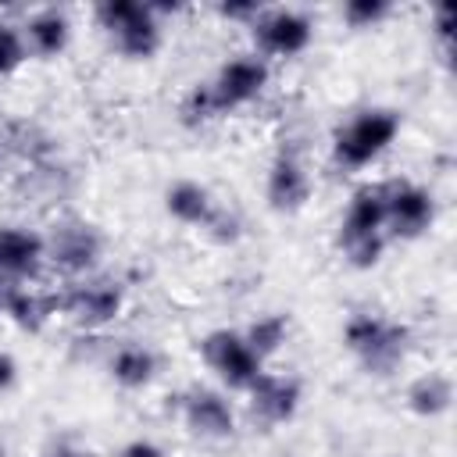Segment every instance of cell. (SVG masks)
Instances as JSON below:
<instances>
[{"instance_id":"cell-1","label":"cell","mask_w":457,"mask_h":457,"mask_svg":"<svg viewBox=\"0 0 457 457\" xmlns=\"http://www.w3.org/2000/svg\"><path fill=\"white\" fill-rule=\"evenodd\" d=\"M339 246L353 268H371L386 246V186H361L339 225Z\"/></svg>"},{"instance_id":"cell-2","label":"cell","mask_w":457,"mask_h":457,"mask_svg":"<svg viewBox=\"0 0 457 457\" xmlns=\"http://www.w3.org/2000/svg\"><path fill=\"white\" fill-rule=\"evenodd\" d=\"M343 343L368 375H389L407 357V328L382 314H353L343 328Z\"/></svg>"},{"instance_id":"cell-3","label":"cell","mask_w":457,"mask_h":457,"mask_svg":"<svg viewBox=\"0 0 457 457\" xmlns=\"http://www.w3.org/2000/svg\"><path fill=\"white\" fill-rule=\"evenodd\" d=\"M96 21L114 39L118 54H125L132 61H146L161 46V21H157V11L150 4L107 0L96 7Z\"/></svg>"},{"instance_id":"cell-4","label":"cell","mask_w":457,"mask_h":457,"mask_svg":"<svg viewBox=\"0 0 457 457\" xmlns=\"http://www.w3.org/2000/svg\"><path fill=\"white\" fill-rule=\"evenodd\" d=\"M400 132V114L389 107H368L357 118H350L339 132H336V161L343 168H364L371 164L382 150H389V143Z\"/></svg>"},{"instance_id":"cell-5","label":"cell","mask_w":457,"mask_h":457,"mask_svg":"<svg viewBox=\"0 0 457 457\" xmlns=\"http://www.w3.org/2000/svg\"><path fill=\"white\" fill-rule=\"evenodd\" d=\"M200 353L207 361V368L232 389H246L261 371H264V361L250 350V343L243 339V332H232V328H214L204 336L200 343Z\"/></svg>"},{"instance_id":"cell-6","label":"cell","mask_w":457,"mask_h":457,"mask_svg":"<svg viewBox=\"0 0 457 457\" xmlns=\"http://www.w3.org/2000/svg\"><path fill=\"white\" fill-rule=\"evenodd\" d=\"M211 86V96L218 104V114H228L250 100H257L268 86V64L261 57H232L218 68L214 82Z\"/></svg>"},{"instance_id":"cell-7","label":"cell","mask_w":457,"mask_h":457,"mask_svg":"<svg viewBox=\"0 0 457 457\" xmlns=\"http://www.w3.org/2000/svg\"><path fill=\"white\" fill-rule=\"evenodd\" d=\"M436 218V200L418 182L386 186V228L400 239H418Z\"/></svg>"},{"instance_id":"cell-8","label":"cell","mask_w":457,"mask_h":457,"mask_svg":"<svg viewBox=\"0 0 457 457\" xmlns=\"http://www.w3.org/2000/svg\"><path fill=\"white\" fill-rule=\"evenodd\" d=\"M250 29H253L257 46H261L264 54H275V57H293V54L307 50V43H311V36H314L311 18L300 14V11H289V7L261 11Z\"/></svg>"},{"instance_id":"cell-9","label":"cell","mask_w":457,"mask_h":457,"mask_svg":"<svg viewBox=\"0 0 457 457\" xmlns=\"http://www.w3.org/2000/svg\"><path fill=\"white\" fill-rule=\"evenodd\" d=\"M121 303H125V293L118 282H82L61 296V311L82 328L111 325L121 314Z\"/></svg>"},{"instance_id":"cell-10","label":"cell","mask_w":457,"mask_h":457,"mask_svg":"<svg viewBox=\"0 0 457 457\" xmlns=\"http://www.w3.org/2000/svg\"><path fill=\"white\" fill-rule=\"evenodd\" d=\"M46 257L68 271V275H82L96 264L100 257V236L93 225L86 221H64L54 228V236L46 239Z\"/></svg>"},{"instance_id":"cell-11","label":"cell","mask_w":457,"mask_h":457,"mask_svg":"<svg viewBox=\"0 0 457 457\" xmlns=\"http://www.w3.org/2000/svg\"><path fill=\"white\" fill-rule=\"evenodd\" d=\"M250 407L253 414L264 421V425H282L289 421L296 411H300V382L289 378V375H271V371H261L250 386Z\"/></svg>"},{"instance_id":"cell-12","label":"cell","mask_w":457,"mask_h":457,"mask_svg":"<svg viewBox=\"0 0 457 457\" xmlns=\"http://www.w3.org/2000/svg\"><path fill=\"white\" fill-rule=\"evenodd\" d=\"M43 257H46V239L39 232L21 228V225L0 228V278H11V282L32 278Z\"/></svg>"},{"instance_id":"cell-13","label":"cell","mask_w":457,"mask_h":457,"mask_svg":"<svg viewBox=\"0 0 457 457\" xmlns=\"http://www.w3.org/2000/svg\"><path fill=\"white\" fill-rule=\"evenodd\" d=\"M182 418H186L189 432L204 436V439H228L236 432V414H232L228 400L214 389H189L182 400Z\"/></svg>"},{"instance_id":"cell-14","label":"cell","mask_w":457,"mask_h":457,"mask_svg":"<svg viewBox=\"0 0 457 457\" xmlns=\"http://www.w3.org/2000/svg\"><path fill=\"white\" fill-rule=\"evenodd\" d=\"M311 196V179L303 171V164L293 154H278L268 168V204L278 214H293L307 204Z\"/></svg>"},{"instance_id":"cell-15","label":"cell","mask_w":457,"mask_h":457,"mask_svg":"<svg viewBox=\"0 0 457 457\" xmlns=\"http://www.w3.org/2000/svg\"><path fill=\"white\" fill-rule=\"evenodd\" d=\"M164 207H168V214H171L175 221H182V225H200V228H207L211 218L218 214V207H214L207 186H200V182H193V179L175 182V186L164 193Z\"/></svg>"},{"instance_id":"cell-16","label":"cell","mask_w":457,"mask_h":457,"mask_svg":"<svg viewBox=\"0 0 457 457\" xmlns=\"http://www.w3.org/2000/svg\"><path fill=\"white\" fill-rule=\"evenodd\" d=\"M25 36H29V43H32L36 54H43V57H57V54L68 46L71 25H68L64 11H57V7H43V11H36V14L29 18Z\"/></svg>"},{"instance_id":"cell-17","label":"cell","mask_w":457,"mask_h":457,"mask_svg":"<svg viewBox=\"0 0 457 457\" xmlns=\"http://www.w3.org/2000/svg\"><path fill=\"white\" fill-rule=\"evenodd\" d=\"M57 311H61V296H46V293H36L25 286H18L11 303H7V318L21 332H39L50 321V314H57Z\"/></svg>"},{"instance_id":"cell-18","label":"cell","mask_w":457,"mask_h":457,"mask_svg":"<svg viewBox=\"0 0 457 457\" xmlns=\"http://www.w3.org/2000/svg\"><path fill=\"white\" fill-rule=\"evenodd\" d=\"M450 400H453V382H450L446 375H439V371L421 375V378L411 382V389H407V407H411L414 414H421V418L443 414V411L450 407Z\"/></svg>"},{"instance_id":"cell-19","label":"cell","mask_w":457,"mask_h":457,"mask_svg":"<svg viewBox=\"0 0 457 457\" xmlns=\"http://www.w3.org/2000/svg\"><path fill=\"white\" fill-rule=\"evenodd\" d=\"M111 375L125 389H143L157 375V357L146 346H121L111 361Z\"/></svg>"},{"instance_id":"cell-20","label":"cell","mask_w":457,"mask_h":457,"mask_svg":"<svg viewBox=\"0 0 457 457\" xmlns=\"http://www.w3.org/2000/svg\"><path fill=\"white\" fill-rule=\"evenodd\" d=\"M286 336H289V321H286V314H261L246 332H243V339L250 343V350L264 361V357H271L282 343H286Z\"/></svg>"},{"instance_id":"cell-21","label":"cell","mask_w":457,"mask_h":457,"mask_svg":"<svg viewBox=\"0 0 457 457\" xmlns=\"http://www.w3.org/2000/svg\"><path fill=\"white\" fill-rule=\"evenodd\" d=\"M386 14H389L386 0H350V4H343V21L353 25V29H371Z\"/></svg>"},{"instance_id":"cell-22","label":"cell","mask_w":457,"mask_h":457,"mask_svg":"<svg viewBox=\"0 0 457 457\" xmlns=\"http://www.w3.org/2000/svg\"><path fill=\"white\" fill-rule=\"evenodd\" d=\"M211 118H218V104L211 96V86H193L186 104H182V121L186 125H204Z\"/></svg>"},{"instance_id":"cell-23","label":"cell","mask_w":457,"mask_h":457,"mask_svg":"<svg viewBox=\"0 0 457 457\" xmlns=\"http://www.w3.org/2000/svg\"><path fill=\"white\" fill-rule=\"evenodd\" d=\"M25 61V39L14 25L0 21V75H11L14 68H21Z\"/></svg>"},{"instance_id":"cell-24","label":"cell","mask_w":457,"mask_h":457,"mask_svg":"<svg viewBox=\"0 0 457 457\" xmlns=\"http://www.w3.org/2000/svg\"><path fill=\"white\" fill-rule=\"evenodd\" d=\"M264 7L261 4H218V14L221 18H228V21H246V25H253L257 21V14H261Z\"/></svg>"},{"instance_id":"cell-25","label":"cell","mask_w":457,"mask_h":457,"mask_svg":"<svg viewBox=\"0 0 457 457\" xmlns=\"http://www.w3.org/2000/svg\"><path fill=\"white\" fill-rule=\"evenodd\" d=\"M118 457H164V450L161 446H154L150 439H132V443H125L121 446V453Z\"/></svg>"},{"instance_id":"cell-26","label":"cell","mask_w":457,"mask_h":457,"mask_svg":"<svg viewBox=\"0 0 457 457\" xmlns=\"http://www.w3.org/2000/svg\"><path fill=\"white\" fill-rule=\"evenodd\" d=\"M14 378H18V364H14V357H11V353H0V393L11 389Z\"/></svg>"},{"instance_id":"cell-27","label":"cell","mask_w":457,"mask_h":457,"mask_svg":"<svg viewBox=\"0 0 457 457\" xmlns=\"http://www.w3.org/2000/svg\"><path fill=\"white\" fill-rule=\"evenodd\" d=\"M436 32H439V39H450V7L446 4L436 11Z\"/></svg>"},{"instance_id":"cell-28","label":"cell","mask_w":457,"mask_h":457,"mask_svg":"<svg viewBox=\"0 0 457 457\" xmlns=\"http://www.w3.org/2000/svg\"><path fill=\"white\" fill-rule=\"evenodd\" d=\"M21 282H11V278H0V314H7V303H11V296H14V289H18Z\"/></svg>"},{"instance_id":"cell-29","label":"cell","mask_w":457,"mask_h":457,"mask_svg":"<svg viewBox=\"0 0 457 457\" xmlns=\"http://www.w3.org/2000/svg\"><path fill=\"white\" fill-rule=\"evenodd\" d=\"M43 457H86V453H79V450H75V446H68V443H57V446L43 450Z\"/></svg>"}]
</instances>
